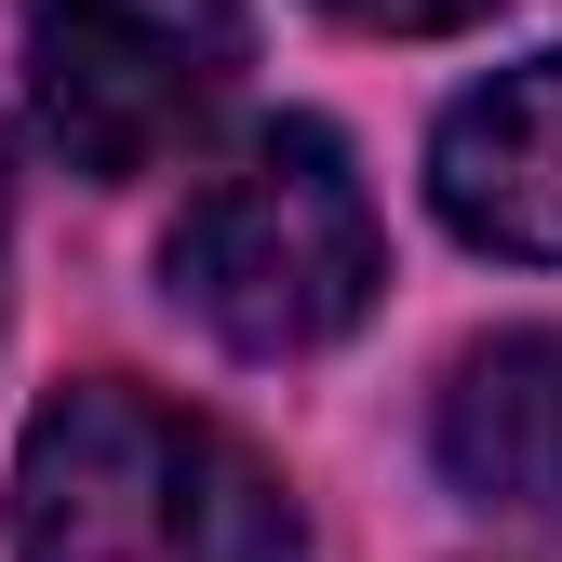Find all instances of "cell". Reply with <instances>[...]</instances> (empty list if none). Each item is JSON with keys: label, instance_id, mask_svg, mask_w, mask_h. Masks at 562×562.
<instances>
[{"label": "cell", "instance_id": "7", "mask_svg": "<svg viewBox=\"0 0 562 562\" xmlns=\"http://www.w3.org/2000/svg\"><path fill=\"white\" fill-rule=\"evenodd\" d=\"M0 228H14V188H0Z\"/></svg>", "mask_w": 562, "mask_h": 562}, {"label": "cell", "instance_id": "2", "mask_svg": "<svg viewBox=\"0 0 562 562\" xmlns=\"http://www.w3.org/2000/svg\"><path fill=\"white\" fill-rule=\"evenodd\" d=\"M161 281L241 362H295V348H335L375 308L389 241H375V201H362L335 134L322 121H268L188 188V215L161 241Z\"/></svg>", "mask_w": 562, "mask_h": 562}, {"label": "cell", "instance_id": "5", "mask_svg": "<svg viewBox=\"0 0 562 562\" xmlns=\"http://www.w3.org/2000/svg\"><path fill=\"white\" fill-rule=\"evenodd\" d=\"M442 482L496 522H562V335H482L442 375Z\"/></svg>", "mask_w": 562, "mask_h": 562}, {"label": "cell", "instance_id": "6", "mask_svg": "<svg viewBox=\"0 0 562 562\" xmlns=\"http://www.w3.org/2000/svg\"><path fill=\"white\" fill-rule=\"evenodd\" d=\"M322 14H348V27H375V41H442V27H482L496 0H322Z\"/></svg>", "mask_w": 562, "mask_h": 562}, {"label": "cell", "instance_id": "4", "mask_svg": "<svg viewBox=\"0 0 562 562\" xmlns=\"http://www.w3.org/2000/svg\"><path fill=\"white\" fill-rule=\"evenodd\" d=\"M429 201L482 241V255H522L562 268V41L469 81L429 134Z\"/></svg>", "mask_w": 562, "mask_h": 562}, {"label": "cell", "instance_id": "3", "mask_svg": "<svg viewBox=\"0 0 562 562\" xmlns=\"http://www.w3.org/2000/svg\"><path fill=\"white\" fill-rule=\"evenodd\" d=\"M241 0H41L27 14V108L67 175H148L188 148L241 81Z\"/></svg>", "mask_w": 562, "mask_h": 562}, {"label": "cell", "instance_id": "1", "mask_svg": "<svg viewBox=\"0 0 562 562\" xmlns=\"http://www.w3.org/2000/svg\"><path fill=\"white\" fill-rule=\"evenodd\" d=\"M14 562H308L281 469L161 389H67L14 456Z\"/></svg>", "mask_w": 562, "mask_h": 562}]
</instances>
